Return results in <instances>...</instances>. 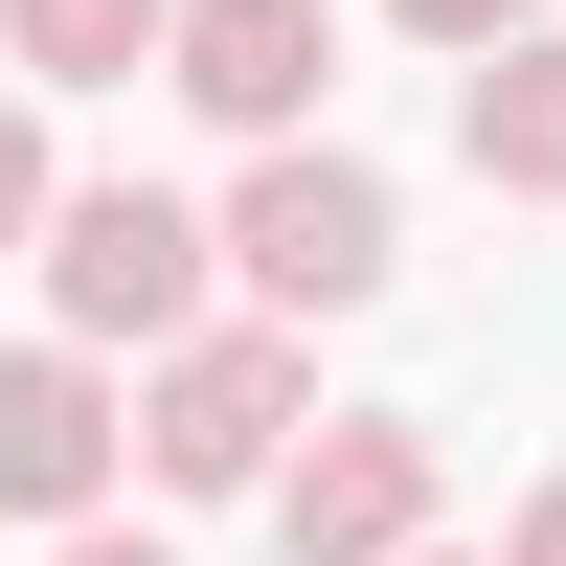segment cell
<instances>
[{"label": "cell", "instance_id": "277c9868", "mask_svg": "<svg viewBox=\"0 0 566 566\" xmlns=\"http://www.w3.org/2000/svg\"><path fill=\"white\" fill-rule=\"evenodd\" d=\"M114 340H23L0 363V522H91L114 499Z\"/></svg>", "mask_w": 566, "mask_h": 566}, {"label": "cell", "instance_id": "8992f818", "mask_svg": "<svg viewBox=\"0 0 566 566\" xmlns=\"http://www.w3.org/2000/svg\"><path fill=\"white\" fill-rule=\"evenodd\" d=\"M159 69L205 91L227 136H295V114H317V69H340V0H181Z\"/></svg>", "mask_w": 566, "mask_h": 566}, {"label": "cell", "instance_id": "9c48e42d", "mask_svg": "<svg viewBox=\"0 0 566 566\" xmlns=\"http://www.w3.org/2000/svg\"><path fill=\"white\" fill-rule=\"evenodd\" d=\"M45 205H69V181H45V114L0 91V250H45Z\"/></svg>", "mask_w": 566, "mask_h": 566}, {"label": "cell", "instance_id": "5b68a950", "mask_svg": "<svg viewBox=\"0 0 566 566\" xmlns=\"http://www.w3.org/2000/svg\"><path fill=\"white\" fill-rule=\"evenodd\" d=\"M272 544H295V566H408V544H431V431H408V408L317 431L295 476H272Z\"/></svg>", "mask_w": 566, "mask_h": 566}, {"label": "cell", "instance_id": "30bf717a", "mask_svg": "<svg viewBox=\"0 0 566 566\" xmlns=\"http://www.w3.org/2000/svg\"><path fill=\"white\" fill-rule=\"evenodd\" d=\"M386 23H408V45H453V69H476V45H522L544 0H386Z\"/></svg>", "mask_w": 566, "mask_h": 566}, {"label": "cell", "instance_id": "7a4b0ae2", "mask_svg": "<svg viewBox=\"0 0 566 566\" xmlns=\"http://www.w3.org/2000/svg\"><path fill=\"white\" fill-rule=\"evenodd\" d=\"M227 272H250L272 317H363V295H386V181L317 159V136H272L250 205H227Z\"/></svg>", "mask_w": 566, "mask_h": 566}, {"label": "cell", "instance_id": "4fadbf2b", "mask_svg": "<svg viewBox=\"0 0 566 566\" xmlns=\"http://www.w3.org/2000/svg\"><path fill=\"white\" fill-rule=\"evenodd\" d=\"M408 566H453V544H408Z\"/></svg>", "mask_w": 566, "mask_h": 566}, {"label": "cell", "instance_id": "52a82bcc", "mask_svg": "<svg viewBox=\"0 0 566 566\" xmlns=\"http://www.w3.org/2000/svg\"><path fill=\"white\" fill-rule=\"evenodd\" d=\"M453 159L499 181V205H566V45H476V91H453Z\"/></svg>", "mask_w": 566, "mask_h": 566}, {"label": "cell", "instance_id": "ba28073f", "mask_svg": "<svg viewBox=\"0 0 566 566\" xmlns=\"http://www.w3.org/2000/svg\"><path fill=\"white\" fill-rule=\"evenodd\" d=\"M0 45H23V91H136L181 45V0H0Z\"/></svg>", "mask_w": 566, "mask_h": 566}, {"label": "cell", "instance_id": "3957f363", "mask_svg": "<svg viewBox=\"0 0 566 566\" xmlns=\"http://www.w3.org/2000/svg\"><path fill=\"white\" fill-rule=\"evenodd\" d=\"M295 317H250V340H181L159 363V408H136V453H159V499H272L295 476Z\"/></svg>", "mask_w": 566, "mask_h": 566}, {"label": "cell", "instance_id": "7c38bea8", "mask_svg": "<svg viewBox=\"0 0 566 566\" xmlns=\"http://www.w3.org/2000/svg\"><path fill=\"white\" fill-rule=\"evenodd\" d=\"M69 566H181V544H114V522H69Z\"/></svg>", "mask_w": 566, "mask_h": 566}, {"label": "cell", "instance_id": "6da1fadb", "mask_svg": "<svg viewBox=\"0 0 566 566\" xmlns=\"http://www.w3.org/2000/svg\"><path fill=\"white\" fill-rule=\"evenodd\" d=\"M205 250L227 227L159 205V181H69V205H45V317H69V340H181V317H205Z\"/></svg>", "mask_w": 566, "mask_h": 566}, {"label": "cell", "instance_id": "8fae6325", "mask_svg": "<svg viewBox=\"0 0 566 566\" xmlns=\"http://www.w3.org/2000/svg\"><path fill=\"white\" fill-rule=\"evenodd\" d=\"M499 566H566V476H544V499H522V544H499Z\"/></svg>", "mask_w": 566, "mask_h": 566}]
</instances>
